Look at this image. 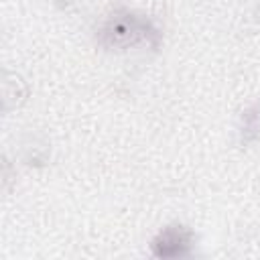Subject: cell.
I'll return each mask as SVG.
<instances>
[{
    "mask_svg": "<svg viewBox=\"0 0 260 260\" xmlns=\"http://www.w3.org/2000/svg\"><path fill=\"white\" fill-rule=\"evenodd\" d=\"M195 244V236L187 225L171 223L162 228L150 242V252L156 258H183L189 256Z\"/></svg>",
    "mask_w": 260,
    "mask_h": 260,
    "instance_id": "cell-2",
    "label": "cell"
},
{
    "mask_svg": "<svg viewBox=\"0 0 260 260\" xmlns=\"http://www.w3.org/2000/svg\"><path fill=\"white\" fill-rule=\"evenodd\" d=\"M98 45L110 51H124L130 47L146 45L150 49H158L160 45V30L148 20L146 16L118 8L110 12L104 22L98 26Z\"/></svg>",
    "mask_w": 260,
    "mask_h": 260,
    "instance_id": "cell-1",
    "label": "cell"
},
{
    "mask_svg": "<svg viewBox=\"0 0 260 260\" xmlns=\"http://www.w3.org/2000/svg\"><path fill=\"white\" fill-rule=\"evenodd\" d=\"M260 136V104L250 106L248 110L242 112L240 120V142L250 144Z\"/></svg>",
    "mask_w": 260,
    "mask_h": 260,
    "instance_id": "cell-3",
    "label": "cell"
}]
</instances>
